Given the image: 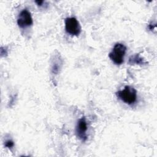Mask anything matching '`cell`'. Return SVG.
I'll list each match as a JSON object with an SVG mask.
<instances>
[{
    "instance_id": "obj_4",
    "label": "cell",
    "mask_w": 157,
    "mask_h": 157,
    "mask_svg": "<svg viewBox=\"0 0 157 157\" xmlns=\"http://www.w3.org/2000/svg\"><path fill=\"white\" fill-rule=\"evenodd\" d=\"M33 18L31 13L27 9H23L20 12L17 18V24L21 28H26L33 25Z\"/></svg>"
},
{
    "instance_id": "obj_5",
    "label": "cell",
    "mask_w": 157,
    "mask_h": 157,
    "mask_svg": "<svg viewBox=\"0 0 157 157\" xmlns=\"http://www.w3.org/2000/svg\"><path fill=\"white\" fill-rule=\"evenodd\" d=\"M87 124L85 117H82L77 122L76 126V134L77 137L81 140L85 141L87 139Z\"/></svg>"
},
{
    "instance_id": "obj_6",
    "label": "cell",
    "mask_w": 157,
    "mask_h": 157,
    "mask_svg": "<svg viewBox=\"0 0 157 157\" xmlns=\"http://www.w3.org/2000/svg\"><path fill=\"white\" fill-rule=\"evenodd\" d=\"M145 62L144 61V59L140 57L139 55L137 54L136 55H134V56H132L130 58H129V63L130 64H134V63H136V64H143Z\"/></svg>"
},
{
    "instance_id": "obj_7",
    "label": "cell",
    "mask_w": 157,
    "mask_h": 157,
    "mask_svg": "<svg viewBox=\"0 0 157 157\" xmlns=\"http://www.w3.org/2000/svg\"><path fill=\"white\" fill-rule=\"evenodd\" d=\"M5 146L9 148H12L14 146V143L12 140H7L5 142Z\"/></svg>"
},
{
    "instance_id": "obj_8",
    "label": "cell",
    "mask_w": 157,
    "mask_h": 157,
    "mask_svg": "<svg viewBox=\"0 0 157 157\" xmlns=\"http://www.w3.org/2000/svg\"><path fill=\"white\" fill-rule=\"evenodd\" d=\"M36 2L37 4L39 6H42V4L44 2L43 1H36Z\"/></svg>"
},
{
    "instance_id": "obj_3",
    "label": "cell",
    "mask_w": 157,
    "mask_h": 157,
    "mask_svg": "<svg viewBox=\"0 0 157 157\" xmlns=\"http://www.w3.org/2000/svg\"><path fill=\"white\" fill-rule=\"evenodd\" d=\"M65 29L66 32L72 36H78L81 31L80 25L77 20L74 17L66 18Z\"/></svg>"
},
{
    "instance_id": "obj_1",
    "label": "cell",
    "mask_w": 157,
    "mask_h": 157,
    "mask_svg": "<svg viewBox=\"0 0 157 157\" xmlns=\"http://www.w3.org/2000/svg\"><path fill=\"white\" fill-rule=\"evenodd\" d=\"M126 52V46L121 43H117L109 53L110 59L117 65L121 64L124 61V57Z\"/></svg>"
},
{
    "instance_id": "obj_2",
    "label": "cell",
    "mask_w": 157,
    "mask_h": 157,
    "mask_svg": "<svg viewBox=\"0 0 157 157\" xmlns=\"http://www.w3.org/2000/svg\"><path fill=\"white\" fill-rule=\"evenodd\" d=\"M116 94L120 99L128 104H132L137 100V91L130 86H126L123 90L117 92Z\"/></svg>"
}]
</instances>
